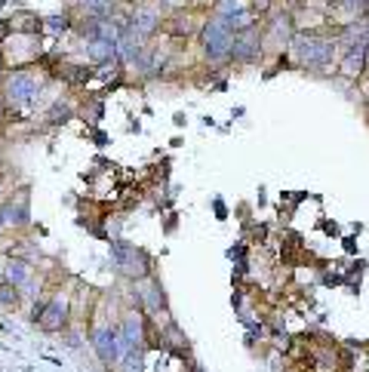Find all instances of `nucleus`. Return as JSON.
<instances>
[{
    "label": "nucleus",
    "mask_w": 369,
    "mask_h": 372,
    "mask_svg": "<svg viewBox=\"0 0 369 372\" xmlns=\"http://www.w3.org/2000/svg\"><path fill=\"white\" fill-rule=\"evenodd\" d=\"M292 56L301 68H311V71H323L330 68L335 56V40L320 37V34H299L292 40Z\"/></svg>",
    "instance_id": "f257e3e1"
},
{
    "label": "nucleus",
    "mask_w": 369,
    "mask_h": 372,
    "mask_svg": "<svg viewBox=\"0 0 369 372\" xmlns=\"http://www.w3.org/2000/svg\"><path fill=\"white\" fill-rule=\"evenodd\" d=\"M200 44H204V56L209 62H222V58H231V46H234V28L222 19H213L204 25L200 31Z\"/></svg>",
    "instance_id": "f03ea898"
},
{
    "label": "nucleus",
    "mask_w": 369,
    "mask_h": 372,
    "mask_svg": "<svg viewBox=\"0 0 369 372\" xmlns=\"http://www.w3.org/2000/svg\"><path fill=\"white\" fill-rule=\"evenodd\" d=\"M262 56V31L256 25H246V28L234 31V46H231V58L240 65H249Z\"/></svg>",
    "instance_id": "7ed1b4c3"
},
{
    "label": "nucleus",
    "mask_w": 369,
    "mask_h": 372,
    "mask_svg": "<svg viewBox=\"0 0 369 372\" xmlns=\"http://www.w3.org/2000/svg\"><path fill=\"white\" fill-rule=\"evenodd\" d=\"M111 256H114V265L120 268L127 277H145L148 268H151V261H148L145 252L136 249V247H130V243H114Z\"/></svg>",
    "instance_id": "20e7f679"
},
{
    "label": "nucleus",
    "mask_w": 369,
    "mask_h": 372,
    "mask_svg": "<svg viewBox=\"0 0 369 372\" xmlns=\"http://www.w3.org/2000/svg\"><path fill=\"white\" fill-rule=\"evenodd\" d=\"M92 345H96V354H99V360L102 363H117V360H123V354H127L123 338H120V329H114V326L96 329Z\"/></svg>",
    "instance_id": "39448f33"
},
{
    "label": "nucleus",
    "mask_w": 369,
    "mask_h": 372,
    "mask_svg": "<svg viewBox=\"0 0 369 372\" xmlns=\"http://www.w3.org/2000/svg\"><path fill=\"white\" fill-rule=\"evenodd\" d=\"M37 92H40V80L31 71H15L6 80V101H13V105H28Z\"/></svg>",
    "instance_id": "423d86ee"
},
{
    "label": "nucleus",
    "mask_w": 369,
    "mask_h": 372,
    "mask_svg": "<svg viewBox=\"0 0 369 372\" xmlns=\"http://www.w3.org/2000/svg\"><path fill=\"white\" fill-rule=\"evenodd\" d=\"M366 53H369V37H357L354 44H351L345 49V58H342V78H348V80H354L363 74V68H366Z\"/></svg>",
    "instance_id": "0eeeda50"
},
{
    "label": "nucleus",
    "mask_w": 369,
    "mask_h": 372,
    "mask_svg": "<svg viewBox=\"0 0 369 372\" xmlns=\"http://www.w3.org/2000/svg\"><path fill=\"white\" fill-rule=\"evenodd\" d=\"M65 320H68V302H65V299H49L35 323L44 329V333H62Z\"/></svg>",
    "instance_id": "6e6552de"
},
{
    "label": "nucleus",
    "mask_w": 369,
    "mask_h": 372,
    "mask_svg": "<svg viewBox=\"0 0 369 372\" xmlns=\"http://www.w3.org/2000/svg\"><path fill=\"white\" fill-rule=\"evenodd\" d=\"M215 19L228 22L234 31L246 28V25H249V6H246V0H219V6H215Z\"/></svg>",
    "instance_id": "1a4fd4ad"
},
{
    "label": "nucleus",
    "mask_w": 369,
    "mask_h": 372,
    "mask_svg": "<svg viewBox=\"0 0 369 372\" xmlns=\"http://www.w3.org/2000/svg\"><path fill=\"white\" fill-rule=\"evenodd\" d=\"M0 213H4L6 218V225H13V228H22V225H28L31 222V200H28V194H15L13 200H6L4 206H0Z\"/></svg>",
    "instance_id": "9d476101"
},
{
    "label": "nucleus",
    "mask_w": 369,
    "mask_h": 372,
    "mask_svg": "<svg viewBox=\"0 0 369 372\" xmlns=\"http://www.w3.org/2000/svg\"><path fill=\"white\" fill-rule=\"evenodd\" d=\"M157 25H161V13L151 10V6H139V10L132 13V19H130V28L139 40H148L151 34L157 31Z\"/></svg>",
    "instance_id": "9b49d317"
},
{
    "label": "nucleus",
    "mask_w": 369,
    "mask_h": 372,
    "mask_svg": "<svg viewBox=\"0 0 369 372\" xmlns=\"http://www.w3.org/2000/svg\"><path fill=\"white\" fill-rule=\"evenodd\" d=\"M87 56H89V62H96V65L111 62V58H117V40L99 34V37L87 40Z\"/></svg>",
    "instance_id": "f8f14e48"
},
{
    "label": "nucleus",
    "mask_w": 369,
    "mask_h": 372,
    "mask_svg": "<svg viewBox=\"0 0 369 372\" xmlns=\"http://www.w3.org/2000/svg\"><path fill=\"white\" fill-rule=\"evenodd\" d=\"M4 280L13 283V286H25L31 280V265L25 259H10L4 268Z\"/></svg>",
    "instance_id": "ddd939ff"
},
{
    "label": "nucleus",
    "mask_w": 369,
    "mask_h": 372,
    "mask_svg": "<svg viewBox=\"0 0 369 372\" xmlns=\"http://www.w3.org/2000/svg\"><path fill=\"white\" fill-rule=\"evenodd\" d=\"M120 338H123V348H127V351H136L142 345V320L136 314H130L127 320H123Z\"/></svg>",
    "instance_id": "4468645a"
},
{
    "label": "nucleus",
    "mask_w": 369,
    "mask_h": 372,
    "mask_svg": "<svg viewBox=\"0 0 369 372\" xmlns=\"http://www.w3.org/2000/svg\"><path fill=\"white\" fill-rule=\"evenodd\" d=\"M83 16H87V19L108 22L114 16V4L111 0H83Z\"/></svg>",
    "instance_id": "2eb2a0df"
},
{
    "label": "nucleus",
    "mask_w": 369,
    "mask_h": 372,
    "mask_svg": "<svg viewBox=\"0 0 369 372\" xmlns=\"http://www.w3.org/2000/svg\"><path fill=\"white\" fill-rule=\"evenodd\" d=\"M271 34L277 40H289L292 37V16L289 13H280L274 19V25H271Z\"/></svg>",
    "instance_id": "dca6fc26"
},
{
    "label": "nucleus",
    "mask_w": 369,
    "mask_h": 372,
    "mask_svg": "<svg viewBox=\"0 0 369 372\" xmlns=\"http://www.w3.org/2000/svg\"><path fill=\"white\" fill-rule=\"evenodd\" d=\"M19 304V286L13 283H0V308H15Z\"/></svg>",
    "instance_id": "f3484780"
},
{
    "label": "nucleus",
    "mask_w": 369,
    "mask_h": 372,
    "mask_svg": "<svg viewBox=\"0 0 369 372\" xmlns=\"http://www.w3.org/2000/svg\"><path fill=\"white\" fill-rule=\"evenodd\" d=\"M163 304H166L163 290H161V286H151V290H148V311H161Z\"/></svg>",
    "instance_id": "a211bd4d"
},
{
    "label": "nucleus",
    "mask_w": 369,
    "mask_h": 372,
    "mask_svg": "<svg viewBox=\"0 0 369 372\" xmlns=\"http://www.w3.org/2000/svg\"><path fill=\"white\" fill-rule=\"evenodd\" d=\"M345 4V10L351 16H366L369 13V0H342Z\"/></svg>",
    "instance_id": "6ab92c4d"
},
{
    "label": "nucleus",
    "mask_w": 369,
    "mask_h": 372,
    "mask_svg": "<svg viewBox=\"0 0 369 372\" xmlns=\"http://www.w3.org/2000/svg\"><path fill=\"white\" fill-rule=\"evenodd\" d=\"M49 28H53V31H65V28H68V16H53V19H49Z\"/></svg>",
    "instance_id": "aec40b11"
},
{
    "label": "nucleus",
    "mask_w": 369,
    "mask_h": 372,
    "mask_svg": "<svg viewBox=\"0 0 369 372\" xmlns=\"http://www.w3.org/2000/svg\"><path fill=\"white\" fill-rule=\"evenodd\" d=\"M58 117H62V120H65V117H71V108H62V101H58L53 111H49V120H58Z\"/></svg>",
    "instance_id": "412c9836"
},
{
    "label": "nucleus",
    "mask_w": 369,
    "mask_h": 372,
    "mask_svg": "<svg viewBox=\"0 0 369 372\" xmlns=\"http://www.w3.org/2000/svg\"><path fill=\"white\" fill-rule=\"evenodd\" d=\"M4 228H6V218H4V213H0V231H4Z\"/></svg>",
    "instance_id": "4be33fe9"
},
{
    "label": "nucleus",
    "mask_w": 369,
    "mask_h": 372,
    "mask_svg": "<svg viewBox=\"0 0 369 372\" xmlns=\"http://www.w3.org/2000/svg\"><path fill=\"white\" fill-rule=\"evenodd\" d=\"M0 120H4V99H0Z\"/></svg>",
    "instance_id": "5701e85b"
},
{
    "label": "nucleus",
    "mask_w": 369,
    "mask_h": 372,
    "mask_svg": "<svg viewBox=\"0 0 369 372\" xmlns=\"http://www.w3.org/2000/svg\"><path fill=\"white\" fill-rule=\"evenodd\" d=\"M0 283H4V268H0Z\"/></svg>",
    "instance_id": "b1692460"
}]
</instances>
